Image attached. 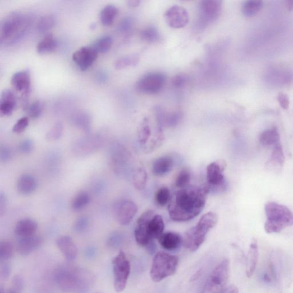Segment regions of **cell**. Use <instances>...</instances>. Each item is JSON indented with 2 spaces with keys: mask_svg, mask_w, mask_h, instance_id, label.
<instances>
[{
  "mask_svg": "<svg viewBox=\"0 0 293 293\" xmlns=\"http://www.w3.org/2000/svg\"><path fill=\"white\" fill-rule=\"evenodd\" d=\"M209 192L206 186H188L175 192L168 205L170 218L176 222L194 218L204 209Z\"/></svg>",
  "mask_w": 293,
  "mask_h": 293,
  "instance_id": "6da1fadb",
  "label": "cell"
},
{
  "mask_svg": "<svg viewBox=\"0 0 293 293\" xmlns=\"http://www.w3.org/2000/svg\"><path fill=\"white\" fill-rule=\"evenodd\" d=\"M54 278L60 289L68 292L86 293L93 282L90 273L84 269L69 266L57 268Z\"/></svg>",
  "mask_w": 293,
  "mask_h": 293,
  "instance_id": "7a4b0ae2",
  "label": "cell"
},
{
  "mask_svg": "<svg viewBox=\"0 0 293 293\" xmlns=\"http://www.w3.org/2000/svg\"><path fill=\"white\" fill-rule=\"evenodd\" d=\"M264 211L267 218L264 228L267 233H278L293 225V212L284 205L268 202Z\"/></svg>",
  "mask_w": 293,
  "mask_h": 293,
  "instance_id": "3957f363",
  "label": "cell"
},
{
  "mask_svg": "<svg viewBox=\"0 0 293 293\" xmlns=\"http://www.w3.org/2000/svg\"><path fill=\"white\" fill-rule=\"evenodd\" d=\"M218 216L213 212L203 215L197 225L189 229L184 236L183 245L189 251L194 252L204 243L210 230L214 228Z\"/></svg>",
  "mask_w": 293,
  "mask_h": 293,
  "instance_id": "277c9868",
  "label": "cell"
},
{
  "mask_svg": "<svg viewBox=\"0 0 293 293\" xmlns=\"http://www.w3.org/2000/svg\"><path fill=\"white\" fill-rule=\"evenodd\" d=\"M179 264L176 256L159 252L155 255L151 265L150 276L155 282H159L176 274Z\"/></svg>",
  "mask_w": 293,
  "mask_h": 293,
  "instance_id": "5b68a950",
  "label": "cell"
},
{
  "mask_svg": "<svg viewBox=\"0 0 293 293\" xmlns=\"http://www.w3.org/2000/svg\"><path fill=\"white\" fill-rule=\"evenodd\" d=\"M230 276V262L225 259L212 271L201 293H224Z\"/></svg>",
  "mask_w": 293,
  "mask_h": 293,
  "instance_id": "8992f818",
  "label": "cell"
},
{
  "mask_svg": "<svg viewBox=\"0 0 293 293\" xmlns=\"http://www.w3.org/2000/svg\"><path fill=\"white\" fill-rule=\"evenodd\" d=\"M114 288L117 292L126 289L131 272V264L126 254L122 250L113 258L112 261Z\"/></svg>",
  "mask_w": 293,
  "mask_h": 293,
  "instance_id": "52a82bcc",
  "label": "cell"
},
{
  "mask_svg": "<svg viewBox=\"0 0 293 293\" xmlns=\"http://www.w3.org/2000/svg\"><path fill=\"white\" fill-rule=\"evenodd\" d=\"M226 164L224 160L212 162L208 165L206 170L207 187L209 190L222 191L227 187L224 172Z\"/></svg>",
  "mask_w": 293,
  "mask_h": 293,
  "instance_id": "ba28073f",
  "label": "cell"
},
{
  "mask_svg": "<svg viewBox=\"0 0 293 293\" xmlns=\"http://www.w3.org/2000/svg\"><path fill=\"white\" fill-rule=\"evenodd\" d=\"M292 79V70L282 66H271L265 70L263 74L264 82L268 86L275 88L285 86L290 83Z\"/></svg>",
  "mask_w": 293,
  "mask_h": 293,
  "instance_id": "9c48e42d",
  "label": "cell"
},
{
  "mask_svg": "<svg viewBox=\"0 0 293 293\" xmlns=\"http://www.w3.org/2000/svg\"><path fill=\"white\" fill-rule=\"evenodd\" d=\"M166 79V76L163 73H149L138 80L136 84V88L137 91L144 94H157L164 87Z\"/></svg>",
  "mask_w": 293,
  "mask_h": 293,
  "instance_id": "30bf717a",
  "label": "cell"
},
{
  "mask_svg": "<svg viewBox=\"0 0 293 293\" xmlns=\"http://www.w3.org/2000/svg\"><path fill=\"white\" fill-rule=\"evenodd\" d=\"M155 215L153 210H148L144 212L137 220L134 235L136 242L140 247L146 248L153 242L149 234L148 225L149 221Z\"/></svg>",
  "mask_w": 293,
  "mask_h": 293,
  "instance_id": "8fae6325",
  "label": "cell"
},
{
  "mask_svg": "<svg viewBox=\"0 0 293 293\" xmlns=\"http://www.w3.org/2000/svg\"><path fill=\"white\" fill-rule=\"evenodd\" d=\"M138 212V207L129 200L118 202L115 204L113 212L118 223L123 226L129 225Z\"/></svg>",
  "mask_w": 293,
  "mask_h": 293,
  "instance_id": "7c38bea8",
  "label": "cell"
},
{
  "mask_svg": "<svg viewBox=\"0 0 293 293\" xmlns=\"http://www.w3.org/2000/svg\"><path fill=\"white\" fill-rule=\"evenodd\" d=\"M164 18L167 25L174 29H181L185 27L189 22L188 13L186 9L177 5L167 9L164 14Z\"/></svg>",
  "mask_w": 293,
  "mask_h": 293,
  "instance_id": "4fadbf2b",
  "label": "cell"
},
{
  "mask_svg": "<svg viewBox=\"0 0 293 293\" xmlns=\"http://www.w3.org/2000/svg\"><path fill=\"white\" fill-rule=\"evenodd\" d=\"M222 2L219 0H206L200 4V18L203 23L214 21L220 15Z\"/></svg>",
  "mask_w": 293,
  "mask_h": 293,
  "instance_id": "5bb4252c",
  "label": "cell"
},
{
  "mask_svg": "<svg viewBox=\"0 0 293 293\" xmlns=\"http://www.w3.org/2000/svg\"><path fill=\"white\" fill-rule=\"evenodd\" d=\"M98 53L93 46H84L76 51L72 60L82 70L88 69L97 58Z\"/></svg>",
  "mask_w": 293,
  "mask_h": 293,
  "instance_id": "9a60e30c",
  "label": "cell"
},
{
  "mask_svg": "<svg viewBox=\"0 0 293 293\" xmlns=\"http://www.w3.org/2000/svg\"><path fill=\"white\" fill-rule=\"evenodd\" d=\"M11 86L21 95H30L31 87V74L28 70H22L12 75Z\"/></svg>",
  "mask_w": 293,
  "mask_h": 293,
  "instance_id": "2e32d148",
  "label": "cell"
},
{
  "mask_svg": "<svg viewBox=\"0 0 293 293\" xmlns=\"http://www.w3.org/2000/svg\"><path fill=\"white\" fill-rule=\"evenodd\" d=\"M56 245L67 261L72 262L77 259L78 248L74 241L69 236H60L56 240Z\"/></svg>",
  "mask_w": 293,
  "mask_h": 293,
  "instance_id": "e0dca14e",
  "label": "cell"
},
{
  "mask_svg": "<svg viewBox=\"0 0 293 293\" xmlns=\"http://www.w3.org/2000/svg\"><path fill=\"white\" fill-rule=\"evenodd\" d=\"M42 243V239L36 235L31 237L18 238L16 250L21 256H26L39 249Z\"/></svg>",
  "mask_w": 293,
  "mask_h": 293,
  "instance_id": "ac0fdd59",
  "label": "cell"
},
{
  "mask_svg": "<svg viewBox=\"0 0 293 293\" xmlns=\"http://www.w3.org/2000/svg\"><path fill=\"white\" fill-rule=\"evenodd\" d=\"M22 18L17 15L9 16L2 23L1 28V39L7 40L15 36L18 31H20L22 27Z\"/></svg>",
  "mask_w": 293,
  "mask_h": 293,
  "instance_id": "d6986e66",
  "label": "cell"
},
{
  "mask_svg": "<svg viewBox=\"0 0 293 293\" xmlns=\"http://www.w3.org/2000/svg\"><path fill=\"white\" fill-rule=\"evenodd\" d=\"M17 105V96L11 89H5L0 98V113L3 116H9L15 110Z\"/></svg>",
  "mask_w": 293,
  "mask_h": 293,
  "instance_id": "ffe728a7",
  "label": "cell"
},
{
  "mask_svg": "<svg viewBox=\"0 0 293 293\" xmlns=\"http://www.w3.org/2000/svg\"><path fill=\"white\" fill-rule=\"evenodd\" d=\"M37 229L36 221L31 218H25L17 222L14 231L17 238H23L36 235Z\"/></svg>",
  "mask_w": 293,
  "mask_h": 293,
  "instance_id": "44dd1931",
  "label": "cell"
},
{
  "mask_svg": "<svg viewBox=\"0 0 293 293\" xmlns=\"http://www.w3.org/2000/svg\"><path fill=\"white\" fill-rule=\"evenodd\" d=\"M161 247L167 251L172 252L181 247L183 239L180 234L173 231L163 233L158 239Z\"/></svg>",
  "mask_w": 293,
  "mask_h": 293,
  "instance_id": "7402d4cb",
  "label": "cell"
},
{
  "mask_svg": "<svg viewBox=\"0 0 293 293\" xmlns=\"http://www.w3.org/2000/svg\"><path fill=\"white\" fill-rule=\"evenodd\" d=\"M37 188L36 178L31 174H25L18 179L17 190L23 196H28L34 193Z\"/></svg>",
  "mask_w": 293,
  "mask_h": 293,
  "instance_id": "603a6c76",
  "label": "cell"
},
{
  "mask_svg": "<svg viewBox=\"0 0 293 293\" xmlns=\"http://www.w3.org/2000/svg\"><path fill=\"white\" fill-rule=\"evenodd\" d=\"M174 163V160L172 156H162L154 162L152 172L156 176H163L172 171Z\"/></svg>",
  "mask_w": 293,
  "mask_h": 293,
  "instance_id": "cb8c5ba5",
  "label": "cell"
},
{
  "mask_svg": "<svg viewBox=\"0 0 293 293\" xmlns=\"http://www.w3.org/2000/svg\"><path fill=\"white\" fill-rule=\"evenodd\" d=\"M258 257V243L256 240H254L250 246L247 258V276L248 277H251L256 271Z\"/></svg>",
  "mask_w": 293,
  "mask_h": 293,
  "instance_id": "d4e9b609",
  "label": "cell"
},
{
  "mask_svg": "<svg viewBox=\"0 0 293 293\" xmlns=\"http://www.w3.org/2000/svg\"><path fill=\"white\" fill-rule=\"evenodd\" d=\"M164 223L162 216L155 214L149 221V234L151 240L159 239L164 233Z\"/></svg>",
  "mask_w": 293,
  "mask_h": 293,
  "instance_id": "484cf974",
  "label": "cell"
},
{
  "mask_svg": "<svg viewBox=\"0 0 293 293\" xmlns=\"http://www.w3.org/2000/svg\"><path fill=\"white\" fill-rule=\"evenodd\" d=\"M259 142L264 146H274L280 143V135L276 127H272L263 131L259 137Z\"/></svg>",
  "mask_w": 293,
  "mask_h": 293,
  "instance_id": "4316f807",
  "label": "cell"
},
{
  "mask_svg": "<svg viewBox=\"0 0 293 293\" xmlns=\"http://www.w3.org/2000/svg\"><path fill=\"white\" fill-rule=\"evenodd\" d=\"M58 47V41L53 34L46 35L37 45V52L40 54L53 53Z\"/></svg>",
  "mask_w": 293,
  "mask_h": 293,
  "instance_id": "83f0119b",
  "label": "cell"
},
{
  "mask_svg": "<svg viewBox=\"0 0 293 293\" xmlns=\"http://www.w3.org/2000/svg\"><path fill=\"white\" fill-rule=\"evenodd\" d=\"M90 201V196L87 192H80L74 197L70 207L74 211H82L89 205Z\"/></svg>",
  "mask_w": 293,
  "mask_h": 293,
  "instance_id": "f1b7e54d",
  "label": "cell"
},
{
  "mask_svg": "<svg viewBox=\"0 0 293 293\" xmlns=\"http://www.w3.org/2000/svg\"><path fill=\"white\" fill-rule=\"evenodd\" d=\"M263 6V2L258 0H250L245 2L242 7L243 15L247 17L256 16L261 10Z\"/></svg>",
  "mask_w": 293,
  "mask_h": 293,
  "instance_id": "f546056e",
  "label": "cell"
},
{
  "mask_svg": "<svg viewBox=\"0 0 293 293\" xmlns=\"http://www.w3.org/2000/svg\"><path fill=\"white\" fill-rule=\"evenodd\" d=\"M118 13V9L113 5H108L104 7L100 14L101 21L102 25L109 26L114 21Z\"/></svg>",
  "mask_w": 293,
  "mask_h": 293,
  "instance_id": "4dcf8cb0",
  "label": "cell"
},
{
  "mask_svg": "<svg viewBox=\"0 0 293 293\" xmlns=\"http://www.w3.org/2000/svg\"><path fill=\"white\" fill-rule=\"evenodd\" d=\"M134 187L139 190H143L148 182V174L143 167L136 170L132 176Z\"/></svg>",
  "mask_w": 293,
  "mask_h": 293,
  "instance_id": "1f68e13d",
  "label": "cell"
},
{
  "mask_svg": "<svg viewBox=\"0 0 293 293\" xmlns=\"http://www.w3.org/2000/svg\"><path fill=\"white\" fill-rule=\"evenodd\" d=\"M269 163L272 165H278L282 167L285 162V155L283 152L282 145L279 143L273 146L270 159L268 160Z\"/></svg>",
  "mask_w": 293,
  "mask_h": 293,
  "instance_id": "d6a6232c",
  "label": "cell"
},
{
  "mask_svg": "<svg viewBox=\"0 0 293 293\" xmlns=\"http://www.w3.org/2000/svg\"><path fill=\"white\" fill-rule=\"evenodd\" d=\"M100 145L101 142L86 140L81 142H77L75 145L74 150L77 154L87 155L95 150Z\"/></svg>",
  "mask_w": 293,
  "mask_h": 293,
  "instance_id": "836d02e7",
  "label": "cell"
},
{
  "mask_svg": "<svg viewBox=\"0 0 293 293\" xmlns=\"http://www.w3.org/2000/svg\"><path fill=\"white\" fill-rule=\"evenodd\" d=\"M112 44V38L110 36H105L99 38L92 46L98 54H104L110 50Z\"/></svg>",
  "mask_w": 293,
  "mask_h": 293,
  "instance_id": "e575fe53",
  "label": "cell"
},
{
  "mask_svg": "<svg viewBox=\"0 0 293 293\" xmlns=\"http://www.w3.org/2000/svg\"><path fill=\"white\" fill-rule=\"evenodd\" d=\"M171 192L166 187L160 188L155 195L156 203L160 206H165L168 204L172 198Z\"/></svg>",
  "mask_w": 293,
  "mask_h": 293,
  "instance_id": "d590c367",
  "label": "cell"
},
{
  "mask_svg": "<svg viewBox=\"0 0 293 293\" xmlns=\"http://www.w3.org/2000/svg\"><path fill=\"white\" fill-rule=\"evenodd\" d=\"M139 59L135 55H129L122 57L117 59L115 63V68L116 69H122L127 67L135 66L138 64Z\"/></svg>",
  "mask_w": 293,
  "mask_h": 293,
  "instance_id": "8d00e7d4",
  "label": "cell"
},
{
  "mask_svg": "<svg viewBox=\"0 0 293 293\" xmlns=\"http://www.w3.org/2000/svg\"><path fill=\"white\" fill-rule=\"evenodd\" d=\"M140 37L143 41L153 43L159 40L160 36L157 28L148 27L141 32Z\"/></svg>",
  "mask_w": 293,
  "mask_h": 293,
  "instance_id": "74e56055",
  "label": "cell"
},
{
  "mask_svg": "<svg viewBox=\"0 0 293 293\" xmlns=\"http://www.w3.org/2000/svg\"><path fill=\"white\" fill-rule=\"evenodd\" d=\"M13 253V245L9 240H3L0 243V260L6 262L10 259Z\"/></svg>",
  "mask_w": 293,
  "mask_h": 293,
  "instance_id": "f35d334b",
  "label": "cell"
},
{
  "mask_svg": "<svg viewBox=\"0 0 293 293\" xmlns=\"http://www.w3.org/2000/svg\"><path fill=\"white\" fill-rule=\"evenodd\" d=\"M164 135L161 129L158 130L155 137L145 146V152L150 153L153 152L154 150L159 148L163 143Z\"/></svg>",
  "mask_w": 293,
  "mask_h": 293,
  "instance_id": "ab89813d",
  "label": "cell"
},
{
  "mask_svg": "<svg viewBox=\"0 0 293 293\" xmlns=\"http://www.w3.org/2000/svg\"><path fill=\"white\" fill-rule=\"evenodd\" d=\"M44 110V104L37 101L33 103L26 109L27 114L32 119H36L40 117Z\"/></svg>",
  "mask_w": 293,
  "mask_h": 293,
  "instance_id": "60d3db41",
  "label": "cell"
},
{
  "mask_svg": "<svg viewBox=\"0 0 293 293\" xmlns=\"http://www.w3.org/2000/svg\"><path fill=\"white\" fill-rule=\"evenodd\" d=\"M191 181V174L187 169L181 170L177 177L175 185L180 188H186L188 186Z\"/></svg>",
  "mask_w": 293,
  "mask_h": 293,
  "instance_id": "b9f144b4",
  "label": "cell"
},
{
  "mask_svg": "<svg viewBox=\"0 0 293 293\" xmlns=\"http://www.w3.org/2000/svg\"><path fill=\"white\" fill-rule=\"evenodd\" d=\"M55 18L51 15H47L40 18L38 22V31L40 33H45L48 31L55 25Z\"/></svg>",
  "mask_w": 293,
  "mask_h": 293,
  "instance_id": "7bdbcfd3",
  "label": "cell"
},
{
  "mask_svg": "<svg viewBox=\"0 0 293 293\" xmlns=\"http://www.w3.org/2000/svg\"><path fill=\"white\" fill-rule=\"evenodd\" d=\"M63 132V125L61 122L56 124L47 132L46 139L48 140L54 141L60 138Z\"/></svg>",
  "mask_w": 293,
  "mask_h": 293,
  "instance_id": "ee69618b",
  "label": "cell"
},
{
  "mask_svg": "<svg viewBox=\"0 0 293 293\" xmlns=\"http://www.w3.org/2000/svg\"><path fill=\"white\" fill-rule=\"evenodd\" d=\"M89 220L86 216H81L76 220L73 225V230L75 233H83L88 229Z\"/></svg>",
  "mask_w": 293,
  "mask_h": 293,
  "instance_id": "f6af8a7d",
  "label": "cell"
},
{
  "mask_svg": "<svg viewBox=\"0 0 293 293\" xmlns=\"http://www.w3.org/2000/svg\"><path fill=\"white\" fill-rule=\"evenodd\" d=\"M151 135V131L148 125L144 124L140 127L138 131V139L141 145H146Z\"/></svg>",
  "mask_w": 293,
  "mask_h": 293,
  "instance_id": "bcb514c9",
  "label": "cell"
},
{
  "mask_svg": "<svg viewBox=\"0 0 293 293\" xmlns=\"http://www.w3.org/2000/svg\"><path fill=\"white\" fill-rule=\"evenodd\" d=\"M75 122L76 125L79 127L80 128L85 131H87L90 128V118L86 114H84V113H80V114L76 116Z\"/></svg>",
  "mask_w": 293,
  "mask_h": 293,
  "instance_id": "7dc6e473",
  "label": "cell"
},
{
  "mask_svg": "<svg viewBox=\"0 0 293 293\" xmlns=\"http://www.w3.org/2000/svg\"><path fill=\"white\" fill-rule=\"evenodd\" d=\"M188 82V76L186 74L181 73L175 76L172 83L174 88L181 89L185 86Z\"/></svg>",
  "mask_w": 293,
  "mask_h": 293,
  "instance_id": "c3c4849f",
  "label": "cell"
},
{
  "mask_svg": "<svg viewBox=\"0 0 293 293\" xmlns=\"http://www.w3.org/2000/svg\"><path fill=\"white\" fill-rule=\"evenodd\" d=\"M34 148V142L31 139H23L18 145L19 152L23 154H30Z\"/></svg>",
  "mask_w": 293,
  "mask_h": 293,
  "instance_id": "681fc988",
  "label": "cell"
},
{
  "mask_svg": "<svg viewBox=\"0 0 293 293\" xmlns=\"http://www.w3.org/2000/svg\"><path fill=\"white\" fill-rule=\"evenodd\" d=\"M29 119L27 117H22L18 120L13 126L12 130L15 133L21 134L25 131L29 126Z\"/></svg>",
  "mask_w": 293,
  "mask_h": 293,
  "instance_id": "f907efd6",
  "label": "cell"
},
{
  "mask_svg": "<svg viewBox=\"0 0 293 293\" xmlns=\"http://www.w3.org/2000/svg\"><path fill=\"white\" fill-rule=\"evenodd\" d=\"M183 117L182 113L180 111L175 112L165 118V123L170 127L177 126Z\"/></svg>",
  "mask_w": 293,
  "mask_h": 293,
  "instance_id": "816d5d0a",
  "label": "cell"
},
{
  "mask_svg": "<svg viewBox=\"0 0 293 293\" xmlns=\"http://www.w3.org/2000/svg\"><path fill=\"white\" fill-rule=\"evenodd\" d=\"M13 157V153L12 150L7 146H2L0 150V159L2 162H9Z\"/></svg>",
  "mask_w": 293,
  "mask_h": 293,
  "instance_id": "f5cc1de1",
  "label": "cell"
},
{
  "mask_svg": "<svg viewBox=\"0 0 293 293\" xmlns=\"http://www.w3.org/2000/svg\"><path fill=\"white\" fill-rule=\"evenodd\" d=\"M25 286V281L20 276H16L12 280V287L19 293H21Z\"/></svg>",
  "mask_w": 293,
  "mask_h": 293,
  "instance_id": "db71d44e",
  "label": "cell"
},
{
  "mask_svg": "<svg viewBox=\"0 0 293 293\" xmlns=\"http://www.w3.org/2000/svg\"><path fill=\"white\" fill-rule=\"evenodd\" d=\"M277 99L279 104L283 109L287 110L290 104L289 99L287 94L283 93H279Z\"/></svg>",
  "mask_w": 293,
  "mask_h": 293,
  "instance_id": "11a10c76",
  "label": "cell"
},
{
  "mask_svg": "<svg viewBox=\"0 0 293 293\" xmlns=\"http://www.w3.org/2000/svg\"><path fill=\"white\" fill-rule=\"evenodd\" d=\"M11 266L7 263H4L0 268V275L3 280H7L10 276Z\"/></svg>",
  "mask_w": 293,
  "mask_h": 293,
  "instance_id": "9f6ffc18",
  "label": "cell"
},
{
  "mask_svg": "<svg viewBox=\"0 0 293 293\" xmlns=\"http://www.w3.org/2000/svg\"><path fill=\"white\" fill-rule=\"evenodd\" d=\"M120 237L119 234L113 233L110 236L107 240V245L111 248H115L120 242Z\"/></svg>",
  "mask_w": 293,
  "mask_h": 293,
  "instance_id": "6f0895ef",
  "label": "cell"
},
{
  "mask_svg": "<svg viewBox=\"0 0 293 293\" xmlns=\"http://www.w3.org/2000/svg\"><path fill=\"white\" fill-rule=\"evenodd\" d=\"M7 198L3 192L0 193V215L2 216L6 211Z\"/></svg>",
  "mask_w": 293,
  "mask_h": 293,
  "instance_id": "680465c9",
  "label": "cell"
},
{
  "mask_svg": "<svg viewBox=\"0 0 293 293\" xmlns=\"http://www.w3.org/2000/svg\"><path fill=\"white\" fill-rule=\"evenodd\" d=\"M132 21L130 18H127L121 22L120 28L122 31L129 32L132 27Z\"/></svg>",
  "mask_w": 293,
  "mask_h": 293,
  "instance_id": "91938a15",
  "label": "cell"
},
{
  "mask_svg": "<svg viewBox=\"0 0 293 293\" xmlns=\"http://www.w3.org/2000/svg\"><path fill=\"white\" fill-rule=\"evenodd\" d=\"M85 253H86V256L88 258L92 259L96 256V249L93 247H89Z\"/></svg>",
  "mask_w": 293,
  "mask_h": 293,
  "instance_id": "94428289",
  "label": "cell"
},
{
  "mask_svg": "<svg viewBox=\"0 0 293 293\" xmlns=\"http://www.w3.org/2000/svg\"><path fill=\"white\" fill-rule=\"evenodd\" d=\"M224 293H239V290L234 285H231L227 287Z\"/></svg>",
  "mask_w": 293,
  "mask_h": 293,
  "instance_id": "6125c7cd",
  "label": "cell"
},
{
  "mask_svg": "<svg viewBox=\"0 0 293 293\" xmlns=\"http://www.w3.org/2000/svg\"><path fill=\"white\" fill-rule=\"evenodd\" d=\"M127 4H128L129 7L135 8L139 6L140 1H138V0H130V1L127 2Z\"/></svg>",
  "mask_w": 293,
  "mask_h": 293,
  "instance_id": "be15d7a7",
  "label": "cell"
},
{
  "mask_svg": "<svg viewBox=\"0 0 293 293\" xmlns=\"http://www.w3.org/2000/svg\"><path fill=\"white\" fill-rule=\"evenodd\" d=\"M286 7L288 10H292L293 9V0L292 1H287Z\"/></svg>",
  "mask_w": 293,
  "mask_h": 293,
  "instance_id": "e7e4bbea",
  "label": "cell"
},
{
  "mask_svg": "<svg viewBox=\"0 0 293 293\" xmlns=\"http://www.w3.org/2000/svg\"><path fill=\"white\" fill-rule=\"evenodd\" d=\"M5 293H19V292H18L15 290H14L13 288H11V289L8 290L7 292H5Z\"/></svg>",
  "mask_w": 293,
  "mask_h": 293,
  "instance_id": "03108f58",
  "label": "cell"
}]
</instances>
